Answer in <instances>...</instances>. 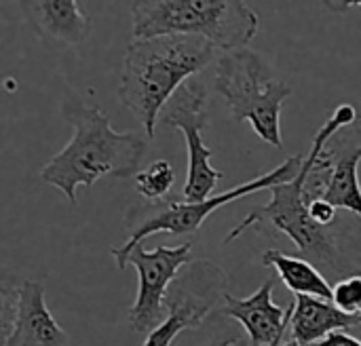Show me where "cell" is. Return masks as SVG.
<instances>
[{"label": "cell", "instance_id": "6da1fadb", "mask_svg": "<svg viewBox=\"0 0 361 346\" xmlns=\"http://www.w3.org/2000/svg\"><path fill=\"white\" fill-rule=\"evenodd\" d=\"M63 118L72 125V140L40 169V180L55 186L72 205L76 188H91L102 178H129L146 152V142L135 133H118L110 118L95 106H87L76 95L63 99Z\"/></svg>", "mask_w": 361, "mask_h": 346}, {"label": "cell", "instance_id": "7a4b0ae2", "mask_svg": "<svg viewBox=\"0 0 361 346\" xmlns=\"http://www.w3.org/2000/svg\"><path fill=\"white\" fill-rule=\"evenodd\" d=\"M214 53L216 47L201 36H159L127 47L118 99L142 123L148 140L154 137L167 101L212 63Z\"/></svg>", "mask_w": 361, "mask_h": 346}, {"label": "cell", "instance_id": "3957f363", "mask_svg": "<svg viewBox=\"0 0 361 346\" xmlns=\"http://www.w3.org/2000/svg\"><path fill=\"white\" fill-rule=\"evenodd\" d=\"M131 17L133 40L201 36L226 53L247 49L260 23L247 4L226 0H137Z\"/></svg>", "mask_w": 361, "mask_h": 346}, {"label": "cell", "instance_id": "277c9868", "mask_svg": "<svg viewBox=\"0 0 361 346\" xmlns=\"http://www.w3.org/2000/svg\"><path fill=\"white\" fill-rule=\"evenodd\" d=\"M302 184L305 175L302 171H298L294 180L271 188V201L264 207L247 214L241 224H237L224 237V245L233 243L237 237H241L254 226L271 224L273 228L288 235L298 247V258L311 262L326 279L328 275L343 279L361 273L360 264H355L343 249L338 235H334L332 228H326L311 218L309 205L302 199Z\"/></svg>", "mask_w": 361, "mask_h": 346}, {"label": "cell", "instance_id": "5b68a950", "mask_svg": "<svg viewBox=\"0 0 361 346\" xmlns=\"http://www.w3.org/2000/svg\"><path fill=\"white\" fill-rule=\"evenodd\" d=\"M214 89L224 97L235 121H250L256 135L283 148L281 108L294 89L273 76V68L252 49L224 53L216 63Z\"/></svg>", "mask_w": 361, "mask_h": 346}, {"label": "cell", "instance_id": "8992f818", "mask_svg": "<svg viewBox=\"0 0 361 346\" xmlns=\"http://www.w3.org/2000/svg\"><path fill=\"white\" fill-rule=\"evenodd\" d=\"M305 156L302 154H294L288 156V161H283L279 167H275L273 171L250 180L245 184H239L222 194H214L201 203H186V201H157V203H148V205H131V209L125 216V226L129 230V239L121 245V247H112L110 254L116 262V266L121 271L127 268L125 260L127 254L135 247L142 245V241L154 233H167V235H192L197 233L205 218H209L214 211H218L220 207H226L228 203L260 192V190H271L279 184H286L290 180L296 178V173L302 167Z\"/></svg>", "mask_w": 361, "mask_h": 346}, {"label": "cell", "instance_id": "52a82bcc", "mask_svg": "<svg viewBox=\"0 0 361 346\" xmlns=\"http://www.w3.org/2000/svg\"><path fill=\"white\" fill-rule=\"evenodd\" d=\"M159 123L169 129L182 131L186 140L188 169H186V184L182 190L184 201L201 203L214 197V190L224 178V173L212 167L214 150L205 146L203 142V131L209 125L205 85L197 78H190L188 82H184L163 108Z\"/></svg>", "mask_w": 361, "mask_h": 346}, {"label": "cell", "instance_id": "ba28073f", "mask_svg": "<svg viewBox=\"0 0 361 346\" xmlns=\"http://www.w3.org/2000/svg\"><path fill=\"white\" fill-rule=\"evenodd\" d=\"M228 288L226 273L214 262H190L180 271L165 296V319L142 346H171L186 330H197L222 302Z\"/></svg>", "mask_w": 361, "mask_h": 346}, {"label": "cell", "instance_id": "9c48e42d", "mask_svg": "<svg viewBox=\"0 0 361 346\" xmlns=\"http://www.w3.org/2000/svg\"><path fill=\"white\" fill-rule=\"evenodd\" d=\"M192 243H182L176 247L159 245L148 252L135 245L125 264L137 271V296L129 311V323L135 334H150L165 319V296L169 285L178 279L180 271L192 262Z\"/></svg>", "mask_w": 361, "mask_h": 346}, {"label": "cell", "instance_id": "30bf717a", "mask_svg": "<svg viewBox=\"0 0 361 346\" xmlns=\"http://www.w3.org/2000/svg\"><path fill=\"white\" fill-rule=\"evenodd\" d=\"M275 281H264L250 298H235L224 294L222 315L235 319L247 334V346H281L290 330L294 302L281 309L273 302Z\"/></svg>", "mask_w": 361, "mask_h": 346}, {"label": "cell", "instance_id": "8fae6325", "mask_svg": "<svg viewBox=\"0 0 361 346\" xmlns=\"http://www.w3.org/2000/svg\"><path fill=\"white\" fill-rule=\"evenodd\" d=\"M44 294L40 281L23 279L17 321L6 346H70V336L51 315Z\"/></svg>", "mask_w": 361, "mask_h": 346}, {"label": "cell", "instance_id": "7c38bea8", "mask_svg": "<svg viewBox=\"0 0 361 346\" xmlns=\"http://www.w3.org/2000/svg\"><path fill=\"white\" fill-rule=\"evenodd\" d=\"M36 34L57 47H76L89 38L91 17L76 0L21 2Z\"/></svg>", "mask_w": 361, "mask_h": 346}, {"label": "cell", "instance_id": "4fadbf2b", "mask_svg": "<svg viewBox=\"0 0 361 346\" xmlns=\"http://www.w3.org/2000/svg\"><path fill=\"white\" fill-rule=\"evenodd\" d=\"M361 326V315H347L328 300L296 296L290 321V338L298 346H315L334 332Z\"/></svg>", "mask_w": 361, "mask_h": 346}, {"label": "cell", "instance_id": "5bb4252c", "mask_svg": "<svg viewBox=\"0 0 361 346\" xmlns=\"http://www.w3.org/2000/svg\"><path fill=\"white\" fill-rule=\"evenodd\" d=\"M262 266H269L296 296H313L332 302L330 281L307 260L298 256H288L279 249H269L262 254Z\"/></svg>", "mask_w": 361, "mask_h": 346}, {"label": "cell", "instance_id": "9a60e30c", "mask_svg": "<svg viewBox=\"0 0 361 346\" xmlns=\"http://www.w3.org/2000/svg\"><path fill=\"white\" fill-rule=\"evenodd\" d=\"M23 279L11 271L0 266V346H6L19 311V296H21Z\"/></svg>", "mask_w": 361, "mask_h": 346}, {"label": "cell", "instance_id": "2e32d148", "mask_svg": "<svg viewBox=\"0 0 361 346\" xmlns=\"http://www.w3.org/2000/svg\"><path fill=\"white\" fill-rule=\"evenodd\" d=\"M133 182H135L137 192H140L148 203H157V201H163V199L169 194V190L173 188L176 171H173V167H171L169 161L159 159V161H154L148 169L137 171V173L133 175Z\"/></svg>", "mask_w": 361, "mask_h": 346}, {"label": "cell", "instance_id": "e0dca14e", "mask_svg": "<svg viewBox=\"0 0 361 346\" xmlns=\"http://www.w3.org/2000/svg\"><path fill=\"white\" fill-rule=\"evenodd\" d=\"M332 304L347 315H361V273L343 277L332 285Z\"/></svg>", "mask_w": 361, "mask_h": 346}, {"label": "cell", "instance_id": "ac0fdd59", "mask_svg": "<svg viewBox=\"0 0 361 346\" xmlns=\"http://www.w3.org/2000/svg\"><path fill=\"white\" fill-rule=\"evenodd\" d=\"M309 214H311V218H313L317 224H322V226H326V228H332V224L336 222V214H338V209H336V207H332L328 201L317 199V201L309 203Z\"/></svg>", "mask_w": 361, "mask_h": 346}, {"label": "cell", "instance_id": "d6986e66", "mask_svg": "<svg viewBox=\"0 0 361 346\" xmlns=\"http://www.w3.org/2000/svg\"><path fill=\"white\" fill-rule=\"evenodd\" d=\"M315 346H361V340H357L355 336L347 334L345 330L330 334L328 338H324L322 342H317Z\"/></svg>", "mask_w": 361, "mask_h": 346}, {"label": "cell", "instance_id": "ffe728a7", "mask_svg": "<svg viewBox=\"0 0 361 346\" xmlns=\"http://www.w3.org/2000/svg\"><path fill=\"white\" fill-rule=\"evenodd\" d=\"M328 4L330 8L334 11H347V8H353V6H360L361 8V0H349V2H324Z\"/></svg>", "mask_w": 361, "mask_h": 346}, {"label": "cell", "instance_id": "44dd1931", "mask_svg": "<svg viewBox=\"0 0 361 346\" xmlns=\"http://www.w3.org/2000/svg\"><path fill=\"white\" fill-rule=\"evenodd\" d=\"M281 346H298V345H296V342L290 338V340H283V342H281Z\"/></svg>", "mask_w": 361, "mask_h": 346}, {"label": "cell", "instance_id": "7402d4cb", "mask_svg": "<svg viewBox=\"0 0 361 346\" xmlns=\"http://www.w3.org/2000/svg\"><path fill=\"white\" fill-rule=\"evenodd\" d=\"M237 345H239V346H247V340H241V338H237Z\"/></svg>", "mask_w": 361, "mask_h": 346}, {"label": "cell", "instance_id": "603a6c76", "mask_svg": "<svg viewBox=\"0 0 361 346\" xmlns=\"http://www.w3.org/2000/svg\"><path fill=\"white\" fill-rule=\"evenodd\" d=\"M218 346H233V340H228V342H224V345H218Z\"/></svg>", "mask_w": 361, "mask_h": 346}, {"label": "cell", "instance_id": "cb8c5ba5", "mask_svg": "<svg viewBox=\"0 0 361 346\" xmlns=\"http://www.w3.org/2000/svg\"><path fill=\"white\" fill-rule=\"evenodd\" d=\"M233 346H239L237 345V338H233Z\"/></svg>", "mask_w": 361, "mask_h": 346}]
</instances>
